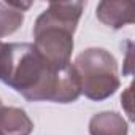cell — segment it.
I'll list each match as a JSON object with an SVG mask.
<instances>
[{
    "instance_id": "5",
    "label": "cell",
    "mask_w": 135,
    "mask_h": 135,
    "mask_svg": "<svg viewBox=\"0 0 135 135\" xmlns=\"http://www.w3.org/2000/svg\"><path fill=\"white\" fill-rule=\"evenodd\" d=\"M33 122L22 108L0 107V135H30Z\"/></svg>"
},
{
    "instance_id": "7",
    "label": "cell",
    "mask_w": 135,
    "mask_h": 135,
    "mask_svg": "<svg viewBox=\"0 0 135 135\" xmlns=\"http://www.w3.org/2000/svg\"><path fill=\"white\" fill-rule=\"evenodd\" d=\"M24 22V11L15 8L8 0L0 2V38L15 33Z\"/></svg>"
},
{
    "instance_id": "2",
    "label": "cell",
    "mask_w": 135,
    "mask_h": 135,
    "mask_svg": "<svg viewBox=\"0 0 135 135\" xmlns=\"http://www.w3.org/2000/svg\"><path fill=\"white\" fill-rule=\"evenodd\" d=\"M84 2H51L33 26V48L46 64L64 69L72 64L73 35L83 15Z\"/></svg>"
},
{
    "instance_id": "4",
    "label": "cell",
    "mask_w": 135,
    "mask_h": 135,
    "mask_svg": "<svg viewBox=\"0 0 135 135\" xmlns=\"http://www.w3.org/2000/svg\"><path fill=\"white\" fill-rule=\"evenodd\" d=\"M97 19L111 27V29H122L124 26L133 24L135 21V5L130 2H100L95 10Z\"/></svg>"
},
{
    "instance_id": "1",
    "label": "cell",
    "mask_w": 135,
    "mask_h": 135,
    "mask_svg": "<svg viewBox=\"0 0 135 135\" xmlns=\"http://www.w3.org/2000/svg\"><path fill=\"white\" fill-rule=\"evenodd\" d=\"M0 81L30 102L72 103L81 95L73 65L54 69L32 43H3L0 48Z\"/></svg>"
},
{
    "instance_id": "9",
    "label": "cell",
    "mask_w": 135,
    "mask_h": 135,
    "mask_svg": "<svg viewBox=\"0 0 135 135\" xmlns=\"http://www.w3.org/2000/svg\"><path fill=\"white\" fill-rule=\"evenodd\" d=\"M2 45H3V41H0V48H2Z\"/></svg>"
},
{
    "instance_id": "3",
    "label": "cell",
    "mask_w": 135,
    "mask_h": 135,
    "mask_svg": "<svg viewBox=\"0 0 135 135\" xmlns=\"http://www.w3.org/2000/svg\"><path fill=\"white\" fill-rule=\"evenodd\" d=\"M72 65L78 78L80 91L89 100L102 102L119 89L118 60L110 51L103 48H88L76 56Z\"/></svg>"
},
{
    "instance_id": "8",
    "label": "cell",
    "mask_w": 135,
    "mask_h": 135,
    "mask_svg": "<svg viewBox=\"0 0 135 135\" xmlns=\"http://www.w3.org/2000/svg\"><path fill=\"white\" fill-rule=\"evenodd\" d=\"M121 103H122V107L126 108V113L129 114V118L132 119V86H129V88L126 89V92L122 94Z\"/></svg>"
},
{
    "instance_id": "6",
    "label": "cell",
    "mask_w": 135,
    "mask_h": 135,
    "mask_svg": "<svg viewBox=\"0 0 135 135\" xmlns=\"http://www.w3.org/2000/svg\"><path fill=\"white\" fill-rule=\"evenodd\" d=\"M129 126L122 114L116 111H102L91 118L89 135H127Z\"/></svg>"
},
{
    "instance_id": "10",
    "label": "cell",
    "mask_w": 135,
    "mask_h": 135,
    "mask_svg": "<svg viewBox=\"0 0 135 135\" xmlns=\"http://www.w3.org/2000/svg\"><path fill=\"white\" fill-rule=\"evenodd\" d=\"M0 107H2V100H0Z\"/></svg>"
}]
</instances>
